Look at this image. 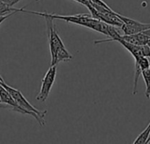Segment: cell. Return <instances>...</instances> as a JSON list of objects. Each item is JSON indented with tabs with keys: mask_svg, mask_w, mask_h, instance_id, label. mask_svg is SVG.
<instances>
[{
	"mask_svg": "<svg viewBox=\"0 0 150 144\" xmlns=\"http://www.w3.org/2000/svg\"><path fill=\"white\" fill-rule=\"evenodd\" d=\"M141 76L146 84V92L145 96L147 99H150V68L146 69L141 72Z\"/></svg>",
	"mask_w": 150,
	"mask_h": 144,
	"instance_id": "9",
	"label": "cell"
},
{
	"mask_svg": "<svg viewBox=\"0 0 150 144\" xmlns=\"http://www.w3.org/2000/svg\"><path fill=\"white\" fill-rule=\"evenodd\" d=\"M148 144H150V142H149V143H148Z\"/></svg>",
	"mask_w": 150,
	"mask_h": 144,
	"instance_id": "18",
	"label": "cell"
},
{
	"mask_svg": "<svg viewBox=\"0 0 150 144\" xmlns=\"http://www.w3.org/2000/svg\"><path fill=\"white\" fill-rule=\"evenodd\" d=\"M0 109H8V110H11V111H12V108H11L9 105L1 103V101H0Z\"/></svg>",
	"mask_w": 150,
	"mask_h": 144,
	"instance_id": "12",
	"label": "cell"
},
{
	"mask_svg": "<svg viewBox=\"0 0 150 144\" xmlns=\"http://www.w3.org/2000/svg\"><path fill=\"white\" fill-rule=\"evenodd\" d=\"M23 10V8H15V7H10L9 6H7L6 4H5L4 2L0 1V16L2 15H6V14H10L12 13H21Z\"/></svg>",
	"mask_w": 150,
	"mask_h": 144,
	"instance_id": "8",
	"label": "cell"
},
{
	"mask_svg": "<svg viewBox=\"0 0 150 144\" xmlns=\"http://www.w3.org/2000/svg\"><path fill=\"white\" fill-rule=\"evenodd\" d=\"M147 46L150 48V39H149V41H148V43H147Z\"/></svg>",
	"mask_w": 150,
	"mask_h": 144,
	"instance_id": "16",
	"label": "cell"
},
{
	"mask_svg": "<svg viewBox=\"0 0 150 144\" xmlns=\"http://www.w3.org/2000/svg\"><path fill=\"white\" fill-rule=\"evenodd\" d=\"M15 13H10V14H6V15H2V16H0V24L3 23L7 18L11 17L12 15H13V14H15Z\"/></svg>",
	"mask_w": 150,
	"mask_h": 144,
	"instance_id": "11",
	"label": "cell"
},
{
	"mask_svg": "<svg viewBox=\"0 0 150 144\" xmlns=\"http://www.w3.org/2000/svg\"><path fill=\"white\" fill-rule=\"evenodd\" d=\"M36 1H40V0H35V2ZM73 1H75V2H78V3H80V4H82V5H86V3L88 2V1H86V0H73Z\"/></svg>",
	"mask_w": 150,
	"mask_h": 144,
	"instance_id": "14",
	"label": "cell"
},
{
	"mask_svg": "<svg viewBox=\"0 0 150 144\" xmlns=\"http://www.w3.org/2000/svg\"><path fill=\"white\" fill-rule=\"evenodd\" d=\"M0 101H1V103H3V104L9 105L12 108V111H17L21 114H25V112L18 106L16 102L13 100V98L12 97L10 93L1 84H0Z\"/></svg>",
	"mask_w": 150,
	"mask_h": 144,
	"instance_id": "6",
	"label": "cell"
},
{
	"mask_svg": "<svg viewBox=\"0 0 150 144\" xmlns=\"http://www.w3.org/2000/svg\"><path fill=\"white\" fill-rule=\"evenodd\" d=\"M0 84H1L10 93V95L12 96L13 100L16 102L18 106L25 112L26 115H30V116L34 117L37 120V122L40 124L41 126H43L45 125L44 117L47 113V111H40L36 108H35L26 99V97L22 95V93L19 89L12 88L11 86L7 85L5 82H0Z\"/></svg>",
	"mask_w": 150,
	"mask_h": 144,
	"instance_id": "1",
	"label": "cell"
},
{
	"mask_svg": "<svg viewBox=\"0 0 150 144\" xmlns=\"http://www.w3.org/2000/svg\"><path fill=\"white\" fill-rule=\"evenodd\" d=\"M0 1L4 2L5 4H6L10 7H13V6H15L16 4H18L20 1H21V0H0Z\"/></svg>",
	"mask_w": 150,
	"mask_h": 144,
	"instance_id": "10",
	"label": "cell"
},
{
	"mask_svg": "<svg viewBox=\"0 0 150 144\" xmlns=\"http://www.w3.org/2000/svg\"><path fill=\"white\" fill-rule=\"evenodd\" d=\"M56 75H57V65L50 66L42 80V86H41L40 91L35 97L37 101L45 102L47 100L50 93V90L54 85Z\"/></svg>",
	"mask_w": 150,
	"mask_h": 144,
	"instance_id": "3",
	"label": "cell"
},
{
	"mask_svg": "<svg viewBox=\"0 0 150 144\" xmlns=\"http://www.w3.org/2000/svg\"><path fill=\"white\" fill-rule=\"evenodd\" d=\"M0 82H5V81H4V79L2 78V76H1V75H0Z\"/></svg>",
	"mask_w": 150,
	"mask_h": 144,
	"instance_id": "15",
	"label": "cell"
},
{
	"mask_svg": "<svg viewBox=\"0 0 150 144\" xmlns=\"http://www.w3.org/2000/svg\"><path fill=\"white\" fill-rule=\"evenodd\" d=\"M116 42H118L125 49H126L134 59H137L140 57H150V48L147 45H135L127 42H125L121 39H117Z\"/></svg>",
	"mask_w": 150,
	"mask_h": 144,
	"instance_id": "5",
	"label": "cell"
},
{
	"mask_svg": "<svg viewBox=\"0 0 150 144\" xmlns=\"http://www.w3.org/2000/svg\"><path fill=\"white\" fill-rule=\"evenodd\" d=\"M44 18L46 20V24H47L48 39H49L50 51V56H51L50 66H53L58 51L65 46H64L62 39L60 38V36H59L57 29H56V25L54 23L55 20L49 18V17H44Z\"/></svg>",
	"mask_w": 150,
	"mask_h": 144,
	"instance_id": "2",
	"label": "cell"
},
{
	"mask_svg": "<svg viewBox=\"0 0 150 144\" xmlns=\"http://www.w3.org/2000/svg\"><path fill=\"white\" fill-rule=\"evenodd\" d=\"M148 140L150 141V134H149V138H148Z\"/></svg>",
	"mask_w": 150,
	"mask_h": 144,
	"instance_id": "17",
	"label": "cell"
},
{
	"mask_svg": "<svg viewBox=\"0 0 150 144\" xmlns=\"http://www.w3.org/2000/svg\"><path fill=\"white\" fill-rule=\"evenodd\" d=\"M116 15L123 22V25L120 28L123 31L124 35H129L138 34L150 28V24L148 23H142V22L134 21L128 17L123 16L117 13H116Z\"/></svg>",
	"mask_w": 150,
	"mask_h": 144,
	"instance_id": "4",
	"label": "cell"
},
{
	"mask_svg": "<svg viewBox=\"0 0 150 144\" xmlns=\"http://www.w3.org/2000/svg\"><path fill=\"white\" fill-rule=\"evenodd\" d=\"M142 33H143L145 35H146V36L150 39V28H147V29H146V30H144V31H142Z\"/></svg>",
	"mask_w": 150,
	"mask_h": 144,
	"instance_id": "13",
	"label": "cell"
},
{
	"mask_svg": "<svg viewBox=\"0 0 150 144\" xmlns=\"http://www.w3.org/2000/svg\"><path fill=\"white\" fill-rule=\"evenodd\" d=\"M150 134V122L147 125V126L145 128V130L136 138V140L133 141L132 144H148L150 141L148 140Z\"/></svg>",
	"mask_w": 150,
	"mask_h": 144,
	"instance_id": "7",
	"label": "cell"
}]
</instances>
